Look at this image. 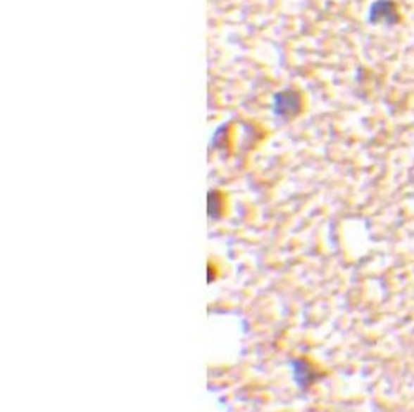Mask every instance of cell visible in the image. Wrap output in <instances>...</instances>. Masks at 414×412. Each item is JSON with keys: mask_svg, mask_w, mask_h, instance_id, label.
Segmentation results:
<instances>
[{"mask_svg": "<svg viewBox=\"0 0 414 412\" xmlns=\"http://www.w3.org/2000/svg\"><path fill=\"white\" fill-rule=\"evenodd\" d=\"M370 20L373 23L384 22L393 25V23L398 22L396 7H394V4L389 2V0H378V2H375L373 6H371Z\"/></svg>", "mask_w": 414, "mask_h": 412, "instance_id": "6da1fadb", "label": "cell"}]
</instances>
